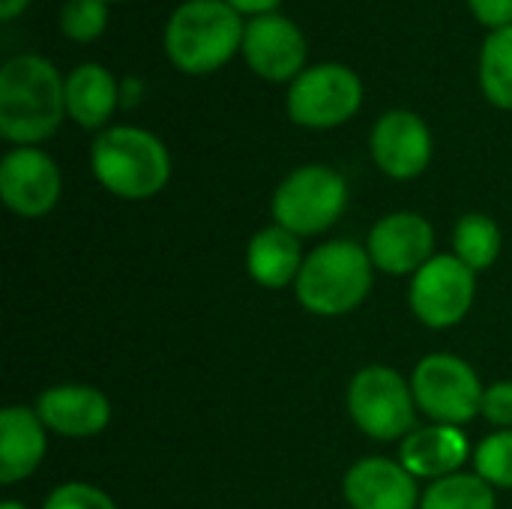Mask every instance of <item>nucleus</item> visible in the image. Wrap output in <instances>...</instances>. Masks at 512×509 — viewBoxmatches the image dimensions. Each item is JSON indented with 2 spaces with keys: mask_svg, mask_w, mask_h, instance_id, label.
<instances>
[{
  "mask_svg": "<svg viewBox=\"0 0 512 509\" xmlns=\"http://www.w3.org/2000/svg\"><path fill=\"white\" fill-rule=\"evenodd\" d=\"M66 117V78L36 54H12L0 69V135L15 147H39Z\"/></svg>",
  "mask_w": 512,
  "mask_h": 509,
  "instance_id": "f257e3e1",
  "label": "nucleus"
},
{
  "mask_svg": "<svg viewBox=\"0 0 512 509\" xmlns=\"http://www.w3.org/2000/svg\"><path fill=\"white\" fill-rule=\"evenodd\" d=\"M246 21L225 0H183L165 21L162 48L183 75L219 72L243 51Z\"/></svg>",
  "mask_w": 512,
  "mask_h": 509,
  "instance_id": "f03ea898",
  "label": "nucleus"
},
{
  "mask_svg": "<svg viewBox=\"0 0 512 509\" xmlns=\"http://www.w3.org/2000/svg\"><path fill=\"white\" fill-rule=\"evenodd\" d=\"M90 171L102 189L123 201H147L171 180V153L141 126H108L90 144Z\"/></svg>",
  "mask_w": 512,
  "mask_h": 509,
  "instance_id": "7ed1b4c3",
  "label": "nucleus"
},
{
  "mask_svg": "<svg viewBox=\"0 0 512 509\" xmlns=\"http://www.w3.org/2000/svg\"><path fill=\"white\" fill-rule=\"evenodd\" d=\"M375 285V264L366 246L354 240H327L315 246L294 282L297 303L318 318H339L360 309Z\"/></svg>",
  "mask_w": 512,
  "mask_h": 509,
  "instance_id": "20e7f679",
  "label": "nucleus"
},
{
  "mask_svg": "<svg viewBox=\"0 0 512 509\" xmlns=\"http://www.w3.org/2000/svg\"><path fill=\"white\" fill-rule=\"evenodd\" d=\"M348 207V180L321 162L294 168L273 192V219L297 237L330 231Z\"/></svg>",
  "mask_w": 512,
  "mask_h": 509,
  "instance_id": "39448f33",
  "label": "nucleus"
},
{
  "mask_svg": "<svg viewBox=\"0 0 512 509\" xmlns=\"http://www.w3.org/2000/svg\"><path fill=\"white\" fill-rule=\"evenodd\" d=\"M348 414L372 441H405L417 423L411 381L390 366H366L348 384Z\"/></svg>",
  "mask_w": 512,
  "mask_h": 509,
  "instance_id": "423d86ee",
  "label": "nucleus"
},
{
  "mask_svg": "<svg viewBox=\"0 0 512 509\" xmlns=\"http://www.w3.org/2000/svg\"><path fill=\"white\" fill-rule=\"evenodd\" d=\"M363 78L345 63H312L291 84L285 111L303 129H336L363 108Z\"/></svg>",
  "mask_w": 512,
  "mask_h": 509,
  "instance_id": "0eeeda50",
  "label": "nucleus"
},
{
  "mask_svg": "<svg viewBox=\"0 0 512 509\" xmlns=\"http://www.w3.org/2000/svg\"><path fill=\"white\" fill-rule=\"evenodd\" d=\"M411 390L417 411H423L432 423L465 426L483 408V381L471 363L456 354H426L411 375Z\"/></svg>",
  "mask_w": 512,
  "mask_h": 509,
  "instance_id": "6e6552de",
  "label": "nucleus"
},
{
  "mask_svg": "<svg viewBox=\"0 0 512 509\" xmlns=\"http://www.w3.org/2000/svg\"><path fill=\"white\" fill-rule=\"evenodd\" d=\"M477 297V273L453 252L435 255L411 276L408 306L429 330H450L465 321Z\"/></svg>",
  "mask_w": 512,
  "mask_h": 509,
  "instance_id": "1a4fd4ad",
  "label": "nucleus"
},
{
  "mask_svg": "<svg viewBox=\"0 0 512 509\" xmlns=\"http://www.w3.org/2000/svg\"><path fill=\"white\" fill-rule=\"evenodd\" d=\"M240 54L258 78L270 84H291L309 63V42L294 18L267 12L246 21Z\"/></svg>",
  "mask_w": 512,
  "mask_h": 509,
  "instance_id": "9d476101",
  "label": "nucleus"
},
{
  "mask_svg": "<svg viewBox=\"0 0 512 509\" xmlns=\"http://www.w3.org/2000/svg\"><path fill=\"white\" fill-rule=\"evenodd\" d=\"M369 153L378 171L390 180H417L432 165L435 138L417 111L390 108L369 132Z\"/></svg>",
  "mask_w": 512,
  "mask_h": 509,
  "instance_id": "9b49d317",
  "label": "nucleus"
},
{
  "mask_svg": "<svg viewBox=\"0 0 512 509\" xmlns=\"http://www.w3.org/2000/svg\"><path fill=\"white\" fill-rule=\"evenodd\" d=\"M63 192L57 162L39 147H12L0 159V198L21 219L48 216Z\"/></svg>",
  "mask_w": 512,
  "mask_h": 509,
  "instance_id": "f8f14e48",
  "label": "nucleus"
},
{
  "mask_svg": "<svg viewBox=\"0 0 512 509\" xmlns=\"http://www.w3.org/2000/svg\"><path fill=\"white\" fill-rule=\"evenodd\" d=\"M366 252L375 270L387 276H414L435 258V228L414 210L387 213L366 237Z\"/></svg>",
  "mask_w": 512,
  "mask_h": 509,
  "instance_id": "ddd939ff",
  "label": "nucleus"
},
{
  "mask_svg": "<svg viewBox=\"0 0 512 509\" xmlns=\"http://www.w3.org/2000/svg\"><path fill=\"white\" fill-rule=\"evenodd\" d=\"M36 414L60 438H96L111 423V402L90 384H54L36 396Z\"/></svg>",
  "mask_w": 512,
  "mask_h": 509,
  "instance_id": "4468645a",
  "label": "nucleus"
},
{
  "mask_svg": "<svg viewBox=\"0 0 512 509\" xmlns=\"http://www.w3.org/2000/svg\"><path fill=\"white\" fill-rule=\"evenodd\" d=\"M351 509H420L417 477L396 459L366 456L354 462L342 480Z\"/></svg>",
  "mask_w": 512,
  "mask_h": 509,
  "instance_id": "2eb2a0df",
  "label": "nucleus"
},
{
  "mask_svg": "<svg viewBox=\"0 0 512 509\" xmlns=\"http://www.w3.org/2000/svg\"><path fill=\"white\" fill-rule=\"evenodd\" d=\"M48 450V429L36 408L6 405L0 411V486H18L33 477Z\"/></svg>",
  "mask_w": 512,
  "mask_h": 509,
  "instance_id": "dca6fc26",
  "label": "nucleus"
},
{
  "mask_svg": "<svg viewBox=\"0 0 512 509\" xmlns=\"http://www.w3.org/2000/svg\"><path fill=\"white\" fill-rule=\"evenodd\" d=\"M468 459H471V441L462 432V426L432 423L414 429L399 447V462L417 480H432V483L459 474Z\"/></svg>",
  "mask_w": 512,
  "mask_h": 509,
  "instance_id": "f3484780",
  "label": "nucleus"
},
{
  "mask_svg": "<svg viewBox=\"0 0 512 509\" xmlns=\"http://www.w3.org/2000/svg\"><path fill=\"white\" fill-rule=\"evenodd\" d=\"M120 108V81L102 63H81L66 75V117L81 129L102 132Z\"/></svg>",
  "mask_w": 512,
  "mask_h": 509,
  "instance_id": "a211bd4d",
  "label": "nucleus"
},
{
  "mask_svg": "<svg viewBox=\"0 0 512 509\" xmlns=\"http://www.w3.org/2000/svg\"><path fill=\"white\" fill-rule=\"evenodd\" d=\"M303 261H306V255H303L300 237L285 231L276 222L261 228L246 246V270H249V276L261 288H270V291L294 285L300 270H303Z\"/></svg>",
  "mask_w": 512,
  "mask_h": 509,
  "instance_id": "6ab92c4d",
  "label": "nucleus"
},
{
  "mask_svg": "<svg viewBox=\"0 0 512 509\" xmlns=\"http://www.w3.org/2000/svg\"><path fill=\"white\" fill-rule=\"evenodd\" d=\"M504 249V234L498 222L486 213H465L453 228V255L474 273L489 270Z\"/></svg>",
  "mask_w": 512,
  "mask_h": 509,
  "instance_id": "aec40b11",
  "label": "nucleus"
},
{
  "mask_svg": "<svg viewBox=\"0 0 512 509\" xmlns=\"http://www.w3.org/2000/svg\"><path fill=\"white\" fill-rule=\"evenodd\" d=\"M480 90L483 96L501 108L512 111V24L492 30L480 48Z\"/></svg>",
  "mask_w": 512,
  "mask_h": 509,
  "instance_id": "412c9836",
  "label": "nucleus"
},
{
  "mask_svg": "<svg viewBox=\"0 0 512 509\" xmlns=\"http://www.w3.org/2000/svg\"><path fill=\"white\" fill-rule=\"evenodd\" d=\"M495 486H489L480 474H453L429 483L420 498V509H495Z\"/></svg>",
  "mask_w": 512,
  "mask_h": 509,
  "instance_id": "4be33fe9",
  "label": "nucleus"
},
{
  "mask_svg": "<svg viewBox=\"0 0 512 509\" xmlns=\"http://www.w3.org/2000/svg\"><path fill=\"white\" fill-rule=\"evenodd\" d=\"M108 30V3L105 0H66L60 6V33L69 42L90 45Z\"/></svg>",
  "mask_w": 512,
  "mask_h": 509,
  "instance_id": "5701e85b",
  "label": "nucleus"
},
{
  "mask_svg": "<svg viewBox=\"0 0 512 509\" xmlns=\"http://www.w3.org/2000/svg\"><path fill=\"white\" fill-rule=\"evenodd\" d=\"M474 471L495 489H512V429H498L474 450Z\"/></svg>",
  "mask_w": 512,
  "mask_h": 509,
  "instance_id": "b1692460",
  "label": "nucleus"
},
{
  "mask_svg": "<svg viewBox=\"0 0 512 509\" xmlns=\"http://www.w3.org/2000/svg\"><path fill=\"white\" fill-rule=\"evenodd\" d=\"M42 509H117V504L102 489L72 480V483H60L57 489H51Z\"/></svg>",
  "mask_w": 512,
  "mask_h": 509,
  "instance_id": "393cba45",
  "label": "nucleus"
},
{
  "mask_svg": "<svg viewBox=\"0 0 512 509\" xmlns=\"http://www.w3.org/2000/svg\"><path fill=\"white\" fill-rule=\"evenodd\" d=\"M480 414L498 429H512V381H498L486 387Z\"/></svg>",
  "mask_w": 512,
  "mask_h": 509,
  "instance_id": "a878e982",
  "label": "nucleus"
},
{
  "mask_svg": "<svg viewBox=\"0 0 512 509\" xmlns=\"http://www.w3.org/2000/svg\"><path fill=\"white\" fill-rule=\"evenodd\" d=\"M465 3L477 18V24L489 27V33L512 24V0H465Z\"/></svg>",
  "mask_w": 512,
  "mask_h": 509,
  "instance_id": "bb28decb",
  "label": "nucleus"
},
{
  "mask_svg": "<svg viewBox=\"0 0 512 509\" xmlns=\"http://www.w3.org/2000/svg\"><path fill=\"white\" fill-rule=\"evenodd\" d=\"M228 6H234L240 15H249V18H255V15H267V12H279V3L282 0H225Z\"/></svg>",
  "mask_w": 512,
  "mask_h": 509,
  "instance_id": "cd10ccee",
  "label": "nucleus"
},
{
  "mask_svg": "<svg viewBox=\"0 0 512 509\" xmlns=\"http://www.w3.org/2000/svg\"><path fill=\"white\" fill-rule=\"evenodd\" d=\"M144 96V81L129 75V78H120V105L123 108H132L138 105V99Z\"/></svg>",
  "mask_w": 512,
  "mask_h": 509,
  "instance_id": "c85d7f7f",
  "label": "nucleus"
},
{
  "mask_svg": "<svg viewBox=\"0 0 512 509\" xmlns=\"http://www.w3.org/2000/svg\"><path fill=\"white\" fill-rule=\"evenodd\" d=\"M33 0H0V18L3 21H15L18 15H24V9L30 6Z\"/></svg>",
  "mask_w": 512,
  "mask_h": 509,
  "instance_id": "c756f323",
  "label": "nucleus"
},
{
  "mask_svg": "<svg viewBox=\"0 0 512 509\" xmlns=\"http://www.w3.org/2000/svg\"><path fill=\"white\" fill-rule=\"evenodd\" d=\"M0 509H27L21 501H12V498H6L3 504H0Z\"/></svg>",
  "mask_w": 512,
  "mask_h": 509,
  "instance_id": "7c9ffc66",
  "label": "nucleus"
},
{
  "mask_svg": "<svg viewBox=\"0 0 512 509\" xmlns=\"http://www.w3.org/2000/svg\"><path fill=\"white\" fill-rule=\"evenodd\" d=\"M105 3H123V0H105Z\"/></svg>",
  "mask_w": 512,
  "mask_h": 509,
  "instance_id": "2f4dec72",
  "label": "nucleus"
}]
</instances>
